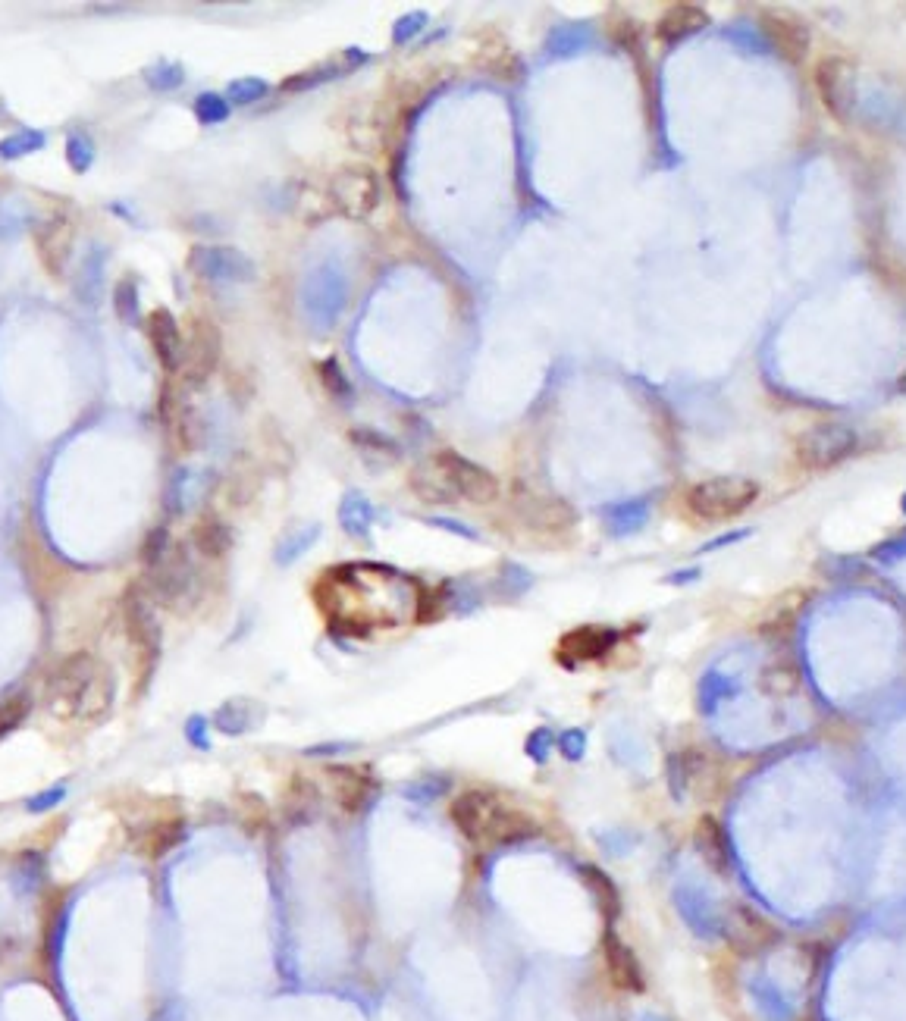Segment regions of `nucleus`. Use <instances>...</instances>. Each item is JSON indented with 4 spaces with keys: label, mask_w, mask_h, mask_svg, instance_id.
<instances>
[{
    "label": "nucleus",
    "mask_w": 906,
    "mask_h": 1021,
    "mask_svg": "<svg viewBox=\"0 0 906 1021\" xmlns=\"http://www.w3.org/2000/svg\"><path fill=\"white\" fill-rule=\"evenodd\" d=\"M449 818L458 827V834L480 852L515 846L540 834V824L533 821L530 812L486 787L461 790L449 802Z\"/></svg>",
    "instance_id": "1"
},
{
    "label": "nucleus",
    "mask_w": 906,
    "mask_h": 1021,
    "mask_svg": "<svg viewBox=\"0 0 906 1021\" xmlns=\"http://www.w3.org/2000/svg\"><path fill=\"white\" fill-rule=\"evenodd\" d=\"M411 492L424 505H493L499 502L502 486L493 470L474 464L452 448H439L427 461L408 473Z\"/></svg>",
    "instance_id": "2"
},
{
    "label": "nucleus",
    "mask_w": 906,
    "mask_h": 1021,
    "mask_svg": "<svg viewBox=\"0 0 906 1021\" xmlns=\"http://www.w3.org/2000/svg\"><path fill=\"white\" fill-rule=\"evenodd\" d=\"M113 696L116 683L107 661L91 652L69 655L48 680V708L60 721H101L113 705Z\"/></svg>",
    "instance_id": "3"
},
{
    "label": "nucleus",
    "mask_w": 906,
    "mask_h": 1021,
    "mask_svg": "<svg viewBox=\"0 0 906 1021\" xmlns=\"http://www.w3.org/2000/svg\"><path fill=\"white\" fill-rule=\"evenodd\" d=\"M756 498L759 486L747 477H709L684 492V508L696 520L718 524V520H734L750 511Z\"/></svg>",
    "instance_id": "4"
},
{
    "label": "nucleus",
    "mask_w": 906,
    "mask_h": 1021,
    "mask_svg": "<svg viewBox=\"0 0 906 1021\" xmlns=\"http://www.w3.org/2000/svg\"><path fill=\"white\" fill-rule=\"evenodd\" d=\"M348 304V276L336 260H320L301 279V314L317 332H330Z\"/></svg>",
    "instance_id": "5"
},
{
    "label": "nucleus",
    "mask_w": 906,
    "mask_h": 1021,
    "mask_svg": "<svg viewBox=\"0 0 906 1021\" xmlns=\"http://www.w3.org/2000/svg\"><path fill=\"white\" fill-rule=\"evenodd\" d=\"M327 198L336 213H342L345 220H367L374 217V210L380 207L383 185L380 176L370 170L367 163H345L330 176Z\"/></svg>",
    "instance_id": "6"
},
{
    "label": "nucleus",
    "mask_w": 906,
    "mask_h": 1021,
    "mask_svg": "<svg viewBox=\"0 0 906 1021\" xmlns=\"http://www.w3.org/2000/svg\"><path fill=\"white\" fill-rule=\"evenodd\" d=\"M511 517H515L530 536H543V539L568 536L577 527V511L565 498L527 492V489H515V495H511Z\"/></svg>",
    "instance_id": "7"
},
{
    "label": "nucleus",
    "mask_w": 906,
    "mask_h": 1021,
    "mask_svg": "<svg viewBox=\"0 0 906 1021\" xmlns=\"http://www.w3.org/2000/svg\"><path fill=\"white\" fill-rule=\"evenodd\" d=\"M859 439L844 423H816L803 430L794 442V458L806 470H831L847 461Z\"/></svg>",
    "instance_id": "8"
},
{
    "label": "nucleus",
    "mask_w": 906,
    "mask_h": 1021,
    "mask_svg": "<svg viewBox=\"0 0 906 1021\" xmlns=\"http://www.w3.org/2000/svg\"><path fill=\"white\" fill-rule=\"evenodd\" d=\"M223 358V332L214 320L207 317H195L189 326V336H185L182 345V364L179 373L189 386H201L211 379V373L217 370Z\"/></svg>",
    "instance_id": "9"
},
{
    "label": "nucleus",
    "mask_w": 906,
    "mask_h": 1021,
    "mask_svg": "<svg viewBox=\"0 0 906 1021\" xmlns=\"http://www.w3.org/2000/svg\"><path fill=\"white\" fill-rule=\"evenodd\" d=\"M189 270L207 282H223V286H239V282L258 279L254 260L232 245H195L189 251Z\"/></svg>",
    "instance_id": "10"
},
{
    "label": "nucleus",
    "mask_w": 906,
    "mask_h": 1021,
    "mask_svg": "<svg viewBox=\"0 0 906 1021\" xmlns=\"http://www.w3.org/2000/svg\"><path fill=\"white\" fill-rule=\"evenodd\" d=\"M816 88L834 120L850 123L856 110V66L844 57H822L816 63Z\"/></svg>",
    "instance_id": "11"
},
{
    "label": "nucleus",
    "mask_w": 906,
    "mask_h": 1021,
    "mask_svg": "<svg viewBox=\"0 0 906 1021\" xmlns=\"http://www.w3.org/2000/svg\"><path fill=\"white\" fill-rule=\"evenodd\" d=\"M756 22H759L762 35L769 38V44L784 60H791V63L806 60L809 29L797 13H791V10H759Z\"/></svg>",
    "instance_id": "12"
},
{
    "label": "nucleus",
    "mask_w": 906,
    "mask_h": 1021,
    "mask_svg": "<svg viewBox=\"0 0 906 1021\" xmlns=\"http://www.w3.org/2000/svg\"><path fill=\"white\" fill-rule=\"evenodd\" d=\"M126 633L132 639V646L138 649V655H142L151 668L160 649V627L151 608V596H142V592H129L126 596Z\"/></svg>",
    "instance_id": "13"
},
{
    "label": "nucleus",
    "mask_w": 906,
    "mask_h": 1021,
    "mask_svg": "<svg viewBox=\"0 0 906 1021\" xmlns=\"http://www.w3.org/2000/svg\"><path fill=\"white\" fill-rule=\"evenodd\" d=\"M602 959H606L609 981L618 990H624V993H643L646 990V978H643V968L634 956V949L627 946L615 931L602 934Z\"/></svg>",
    "instance_id": "14"
},
{
    "label": "nucleus",
    "mask_w": 906,
    "mask_h": 1021,
    "mask_svg": "<svg viewBox=\"0 0 906 1021\" xmlns=\"http://www.w3.org/2000/svg\"><path fill=\"white\" fill-rule=\"evenodd\" d=\"M148 339H151L154 358L160 361V367H164L167 373H179L185 336H182L176 317L167 311V307H157V311L148 317Z\"/></svg>",
    "instance_id": "15"
},
{
    "label": "nucleus",
    "mask_w": 906,
    "mask_h": 1021,
    "mask_svg": "<svg viewBox=\"0 0 906 1021\" xmlns=\"http://www.w3.org/2000/svg\"><path fill=\"white\" fill-rule=\"evenodd\" d=\"M327 780H330L333 799L342 805V809H348V812H361L364 805L370 802V796H374V777H370V771H364V768L333 765L327 771Z\"/></svg>",
    "instance_id": "16"
},
{
    "label": "nucleus",
    "mask_w": 906,
    "mask_h": 1021,
    "mask_svg": "<svg viewBox=\"0 0 906 1021\" xmlns=\"http://www.w3.org/2000/svg\"><path fill=\"white\" fill-rule=\"evenodd\" d=\"M618 643V633L609 627H577L571 633L562 636L559 643V658L565 664H584V661H596L606 655L612 646Z\"/></svg>",
    "instance_id": "17"
},
{
    "label": "nucleus",
    "mask_w": 906,
    "mask_h": 1021,
    "mask_svg": "<svg viewBox=\"0 0 906 1021\" xmlns=\"http://www.w3.org/2000/svg\"><path fill=\"white\" fill-rule=\"evenodd\" d=\"M35 242L48 273L60 276L69 264V257H73V223L66 217H54L35 232Z\"/></svg>",
    "instance_id": "18"
},
{
    "label": "nucleus",
    "mask_w": 906,
    "mask_h": 1021,
    "mask_svg": "<svg viewBox=\"0 0 906 1021\" xmlns=\"http://www.w3.org/2000/svg\"><path fill=\"white\" fill-rule=\"evenodd\" d=\"M709 26V13L696 4H671L665 7V13L656 22V38L665 44H678L690 35H696L700 29Z\"/></svg>",
    "instance_id": "19"
},
{
    "label": "nucleus",
    "mask_w": 906,
    "mask_h": 1021,
    "mask_svg": "<svg viewBox=\"0 0 906 1021\" xmlns=\"http://www.w3.org/2000/svg\"><path fill=\"white\" fill-rule=\"evenodd\" d=\"M192 545H195V552H198L201 558L217 561V558H223V555L229 552V545H232L229 527L223 524L220 517L204 514V517L198 520V524H195V530H192Z\"/></svg>",
    "instance_id": "20"
},
{
    "label": "nucleus",
    "mask_w": 906,
    "mask_h": 1021,
    "mask_svg": "<svg viewBox=\"0 0 906 1021\" xmlns=\"http://www.w3.org/2000/svg\"><path fill=\"white\" fill-rule=\"evenodd\" d=\"M693 840H696V849H700V856L706 859V865H712L715 871H728V862H731L728 837L712 818H700Z\"/></svg>",
    "instance_id": "21"
},
{
    "label": "nucleus",
    "mask_w": 906,
    "mask_h": 1021,
    "mask_svg": "<svg viewBox=\"0 0 906 1021\" xmlns=\"http://www.w3.org/2000/svg\"><path fill=\"white\" fill-rule=\"evenodd\" d=\"M104 257L107 254L101 248H88V254L82 257L79 279H76V298L82 304H98L104 292Z\"/></svg>",
    "instance_id": "22"
},
{
    "label": "nucleus",
    "mask_w": 906,
    "mask_h": 1021,
    "mask_svg": "<svg viewBox=\"0 0 906 1021\" xmlns=\"http://www.w3.org/2000/svg\"><path fill=\"white\" fill-rule=\"evenodd\" d=\"M584 881H587V887H590V893H593V899H596L599 912L606 915L609 921L618 918V912H621V893H618V887H615L612 877H609L606 871H599V868L587 865V868H584Z\"/></svg>",
    "instance_id": "23"
},
{
    "label": "nucleus",
    "mask_w": 906,
    "mask_h": 1021,
    "mask_svg": "<svg viewBox=\"0 0 906 1021\" xmlns=\"http://www.w3.org/2000/svg\"><path fill=\"white\" fill-rule=\"evenodd\" d=\"M606 32L609 38L621 47V51L627 54H640V47H643V35H640V22L634 16H627L621 10H612L606 16Z\"/></svg>",
    "instance_id": "24"
},
{
    "label": "nucleus",
    "mask_w": 906,
    "mask_h": 1021,
    "mask_svg": "<svg viewBox=\"0 0 906 1021\" xmlns=\"http://www.w3.org/2000/svg\"><path fill=\"white\" fill-rule=\"evenodd\" d=\"M342 73H348V66L320 63V66L301 69V73L289 76V79L283 82V91H289V94H298V91H311V88H317V85H323V82H330V79H336V76H342Z\"/></svg>",
    "instance_id": "25"
},
{
    "label": "nucleus",
    "mask_w": 906,
    "mask_h": 1021,
    "mask_svg": "<svg viewBox=\"0 0 906 1021\" xmlns=\"http://www.w3.org/2000/svg\"><path fill=\"white\" fill-rule=\"evenodd\" d=\"M352 442L364 458H377V461H396L399 458L396 442L374 433V430H352Z\"/></svg>",
    "instance_id": "26"
},
{
    "label": "nucleus",
    "mask_w": 906,
    "mask_h": 1021,
    "mask_svg": "<svg viewBox=\"0 0 906 1021\" xmlns=\"http://www.w3.org/2000/svg\"><path fill=\"white\" fill-rule=\"evenodd\" d=\"M584 44H587V26H580V22H565V26L552 29V35H549V54L552 57H565V54L580 51Z\"/></svg>",
    "instance_id": "27"
},
{
    "label": "nucleus",
    "mask_w": 906,
    "mask_h": 1021,
    "mask_svg": "<svg viewBox=\"0 0 906 1021\" xmlns=\"http://www.w3.org/2000/svg\"><path fill=\"white\" fill-rule=\"evenodd\" d=\"M44 145H48V138H44V132L26 129V132L7 135L4 141H0V157H4V160H19V157H26V154L41 151Z\"/></svg>",
    "instance_id": "28"
},
{
    "label": "nucleus",
    "mask_w": 906,
    "mask_h": 1021,
    "mask_svg": "<svg viewBox=\"0 0 906 1021\" xmlns=\"http://www.w3.org/2000/svg\"><path fill=\"white\" fill-rule=\"evenodd\" d=\"M66 163L73 166L76 173H88L91 163H95V141H91L85 132H69V138H66Z\"/></svg>",
    "instance_id": "29"
},
{
    "label": "nucleus",
    "mask_w": 906,
    "mask_h": 1021,
    "mask_svg": "<svg viewBox=\"0 0 906 1021\" xmlns=\"http://www.w3.org/2000/svg\"><path fill=\"white\" fill-rule=\"evenodd\" d=\"M145 82L154 88V91H176L182 82H185V69L179 63H154L145 69Z\"/></svg>",
    "instance_id": "30"
},
{
    "label": "nucleus",
    "mask_w": 906,
    "mask_h": 1021,
    "mask_svg": "<svg viewBox=\"0 0 906 1021\" xmlns=\"http://www.w3.org/2000/svg\"><path fill=\"white\" fill-rule=\"evenodd\" d=\"M113 304H116V317H120L123 323H138V282L132 276L120 279Z\"/></svg>",
    "instance_id": "31"
},
{
    "label": "nucleus",
    "mask_w": 906,
    "mask_h": 1021,
    "mask_svg": "<svg viewBox=\"0 0 906 1021\" xmlns=\"http://www.w3.org/2000/svg\"><path fill=\"white\" fill-rule=\"evenodd\" d=\"M229 98H223V94L217 91H204L198 94V101H195V116L201 123H223L229 120Z\"/></svg>",
    "instance_id": "32"
},
{
    "label": "nucleus",
    "mask_w": 906,
    "mask_h": 1021,
    "mask_svg": "<svg viewBox=\"0 0 906 1021\" xmlns=\"http://www.w3.org/2000/svg\"><path fill=\"white\" fill-rule=\"evenodd\" d=\"M267 91H270V85H267L264 79H254V76L236 79V82H229V88H226L229 104H242V107H245V104H254V101H261Z\"/></svg>",
    "instance_id": "33"
},
{
    "label": "nucleus",
    "mask_w": 906,
    "mask_h": 1021,
    "mask_svg": "<svg viewBox=\"0 0 906 1021\" xmlns=\"http://www.w3.org/2000/svg\"><path fill=\"white\" fill-rule=\"evenodd\" d=\"M317 370H320V379H323V386H327L330 395H336V398H348V395H352V383H348V376H345V370L339 367L336 358L320 361Z\"/></svg>",
    "instance_id": "34"
},
{
    "label": "nucleus",
    "mask_w": 906,
    "mask_h": 1021,
    "mask_svg": "<svg viewBox=\"0 0 906 1021\" xmlns=\"http://www.w3.org/2000/svg\"><path fill=\"white\" fill-rule=\"evenodd\" d=\"M424 26H427V13H421V10H417V13H408V16L396 19V26H392V41H396V44H408V41H414L417 35H421Z\"/></svg>",
    "instance_id": "35"
},
{
    "label": "nucleus",
    "mask_w": 906,
    "mask_h": 1021,
    "mask_svg": "<svg viewBox=\"0 0 906 1021\" xmlns=\"http://www.w3.org/2000/svg\"><path fill=\"white\" fill-rule=\"evenodd\" d=\"M26 711H29V702L26 699H10L4 708H0V740L19 727V721L26 718Z\"/></svg>",
    "instance_id": "36"
},
{
    "label": "nucleus",
    "mask_w": 906,
    "mask_h": 1021,
    "mask_svg": "<svg viewBox=\"0 0 906 1021\" xmlns=\"http://www.w3.org/2000/svg\"><path fill=\"white\" fill-rule=\"evenodd\" d=\"M900 392H906V373L900 376Z\"/></svg>",
    "instance_id": "37"
}]
</instances>
